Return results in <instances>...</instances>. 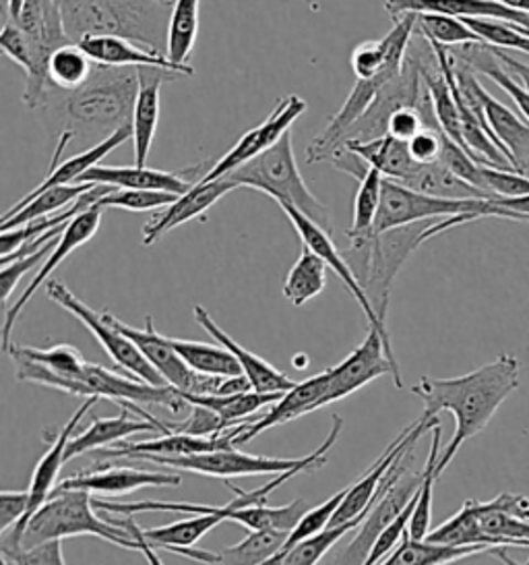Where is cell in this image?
Returning a JSON list of instances; mask_svg holds the SVG:
<instances>
[{
	"mask_svg": "<svg viewBox=\"0 0 529 565\" xmlns=\"http://www.w3.org/2000/svg\"><path fill=\"white\" fill-rule=\"evenodd\" d=\"M358 183L360 184H358V193L354 200V217H352V226L346 233L347 241H360V238L375 234L385 177L380 174L379 170L368 168Z\"/></svg>",
	"mask_w": 529,
	"mask_h": 565,
	"instance_id": "39",
	"label": "cell"
},
{
	"mask_svg": "<svg viewBox=\"0 0 529 565\" xmlns=\"http://www.w3.org/2000/svg\"><path fill=\"white\" fill-rule=\"evenodd\" d=\"M290 532H250L238 545L219 551V565H263L280 551L281 545L288 541Z\"/></svg>",
	"mask_w": 529,
	"mask_h": 565,
	"instance_id": "44",
	"label": "cell"
},
{
	"mask_svg": "<svg viewBox=\"0 0 529 565\" xmlns=\"http://www.w3.org/2000/svg\"><path fill=\"white\" fill-rule=\"evenodd\" d=\"M141 433H160L165 435L158 425L149 423L145 418L137 415L131 408L120 406V415L115 418H94L91 427L82 435H75L68 446H66V462L73 458L96 451V449L110 448L116 441L131 437V435H141Z\"/></svg>",
	"mask_w": 529,
	"mask_h": 565,
	"instance_id": "27",
	"label": "cell"
},
{
	"mask_svg": "<svg viewBox=\"0 0 529 565\" xmlns=\"http://www.w3.org/2000/svg\"><path fill=\"white\" fill-rule=\"evenodd\" d=\"M281 212L288 216V220L292 222V226H294V231H296L298 236H300V241H302V245L304 247H309V249L316 253L327 267H331V271L344 282L347 290H349V295L354 297V299L358 300V305L363 307L364 316H366V321H368V326H373V328H377L379 330L380 335H382V340H385V349H387V354L391 356V361H396V354H393V347H391V338H389V332H387V328H382L380 326L379 319L375 316V311H373V307H370V300L368 297L364 295L363 286L358 284L356 280V276H354V271H352V267L346 262V257H344V253L335 247V243H333V234L327 233L323 226H319L316 222H313L311 217L304 216L300 210L296 207H292V205H280Z\"/></svg>",
	"mask_w": 529,
	"mask_h": 565,
	"instance_id": "15",
	"label": "cell"
},
{
	"mask_svg": "<svg viewBox=\"0 0 529 565\" xmlns=\"http://www.w3.org/2000/svg\"><path fill=\"white\" fill-rule=\"evenodd\" d=\"M73 137H75V135L71 134V131H61L58 146H56V151H54V158H52L48 174L44 177V181L40 183V186H35L25 198H35V195L48 191L52 186L82 183V177L87 170L98 167L99 162H101L108 153H112V151H115L116 148H120L125 141L132 139V127L131 125H127V127L118 129V131L110 135V137H104L96 146H91L89 150L82 151V153H77V156H73V158L61 160L66 143H68Z\"/></svg>",
	"mask_w": 529,
	"mask_h": 565,
	"instance_id": "21",
	"label": "cell"
},
{
	"mask_svg": "<svg viewBox=\"0 0 529 565\" xmlns=\"http://www.w3.org/2000/svg\"><path fill=\"white\" fill-rule=\"evenodd\" d=\"M482 106L488 120V127L503 146L505 156L512 168L521 174L529 170V125L507 108L503 102L495 100L486 89L482 92Z\"/></svg>",
	"mask_w": 529,
	"mask_h": 565,
	"instance_id": "28",
	"label": "cell"
},
{
	"mask_svg": "<svg viewBox=\"0 0 529 565\" xmlns=\"http://www.w3.org/2000/svg\"><path fill=\"white\" fill-rule=\"evenodd\" d=\"M484 184L486 191L493 193L496 200H512L529 195V179L517 170H498V168L484 167Z\"/></svg>",
	"mask_w": 529,
	"mask_h": 565,
	"instance_id": "50",
	"label": "cell"
},
{
	"mask_svg": "<svg viewBox=\"0 0 529 565\" xmlns=\"http://www.w3.org/2000/svg\"><path fill=\"white\" fill-rule=\"evenodd\" d=\"M182 482L181 475L172 472H158V470H141V468H127V466H98L89 468L82 475L68 477L58 482L56 491H87L91 495H127L132 491L153 487H179Z\"/></svg>",
	"mask_w": 529,
	"mask_h": 565,
	"instance_id": "17",
	"label": "cell"
},
{
	"mask_svg": "<svg viewBox=\"0 0 529 565\" xmlns=\"http://www.w3.org/2000/svg\"><path fill=\"white\" fill-rule=\"evenodd\" d=\"M198 13L201 0H176L172 4L165 56L174 65H191V56L197 46Z\"/></svg>",
	"mask_w": 529,
	"mask_h": 565,
	"instance_id": "33",
	"label": "cell"
},
{
	"mask_svg": "<svg viewBox=\"0 0 529 565\" xmlns=\"http://www.w3.org/2000/svg\"><path fill=\"white\" fill-rule=\"evenodd\" d=\"M436 224L439 220H427L397 226L360 241H349L344 250V257L363 286L364 295L370 300V307L382 328H387L389 297L399 269L410 259L413 250L436 236Z\"/></svg>",
	"mask_w": 529,
	"mask_h": 565,
	"instance_id": "3",
	"label": "cell"
},
{
	"mask_svg": "<svg viewBox=\"0 0 529 565\" xmlns=\"http://www.w3.org/2000/svg\"><path fill=\"white\" fill-rule=\"evenodd\" d=\"M96 184H63V186H52L48 191L35 195V198H23L17 205H13L0 222V233L13 231L17 226H23L33 220L40 217L54 216L61 210L71 207L75 201L91 191Z\"/></svg>",
	"mask_w": 529,
	"mask_h": 565,
	"instance_id": "30",
	"label": "cell"
},
{
	"mask_svg": "<svg viewBox=\"0 0 529 565\" xmlns=\"http://www.w3.org/2000/svg\"><path fill=\"white\" fill-rule=\"evenodd\" d=\"M98 399L99 398L85 399L82 408L68 418V423H66L65 427L52 439V446H50L48 451L40 458V462H37L35 470H33L32 482H30V487H28V489H30V510H28L25 520H23L21 524H15L13 529H9L7 532H0V553H2V555L15 553V551L21 548V539H23V531H25L30 518L52 498L54 489L58 487V482L56 481H58L61 468H63V465H66V446H68V441L73 439L75 427L79 425V420H82L83 416L87 415V413L94 408V404H96Z\"/></svg>",
	"mask_w": 529,
	"mask_h": 565,
	"instance_id": "14",
	"label": "cell"
},
{
	"mask_svg": "<svg viewBox=\"0 0 529 565\" xmlns=\"http://www.w3.org/2000/svg\"><path fill=\"white\" fill-rule=\"evenodd\" d=\"M82 534H94L115 547L139 551L131 532L120 529L112 518L96 514L94 495L77 489L52 493V498L30 518L23 531L21 548L37 547L48 541H65Z\"/></svg>",
	"mask_w": 529,
	"mask_h": 565,
	"instance_id": "6",
	"label": "cell"
},
{
	"mask_svg": "<svg viewBox=\"0 0 529 565\" xmlns=\"http://www.w3.org/2000/svg\"><path fill=\"white\" fill-rule=\"evenodd\" d=\"M234 189H238V186L226 177L212 181V183L198 181L188 193L181 195L172 205H168L164 212L155 214L153 220L143 226V245L151 247L165 233L174 231L176 226L203 216L212 205H215L217 201L222 200L224 195H228Z\"/></svg>",
	"mask_w": 529,
	"mask_h": 565,
	"instance_id": "23",
	"label": "cell"
},
{
	"mask_svg": "<svg viewBox=\"0 0 529 565\" xmlns=\"http://www.w3.org/2000/svg\"><path fill=\"white\" fill-rule=\"evenodd\" d=\"M309 512L304 499H294L288 505L271 508V505H252L231 512V522L247 526L248 531H294L302 515Z\"/></svg>",
	"mask_w": 529,
	"mask_h": 565,
	"instance_id": "40",
	"label": "cell"
},
{
	"mask_svg": "<svg viewBox=\"0 0 529 565\" xmlns=\"http://www.w3.org/2000/svg\"><path fill=\"white\" fill-rule=\"evenodd\" d=\"M79 46L91 56V61L96 65H104V67H158L165 68V71H176V73H182L184 77H193L195 75V68L191 67V65H186V67L174 65L165 54L149 51L145 46L134 44V42L125 40V38L91 35V38L82 40Z\"/></svg>",
	"mask_w": 529,
	"mask_h": 565,
	"instance_id": "24",
	"label": "cell"
},
{
	"mask_svg": "<svg viewBox=\"0 0 529 565\" xmlns=\"http://www.w3.org/2000/svg\"><path fill=\"white\" fill-rule=\"evenodd\" d=\"M436 425H441L439 416L422 415L410 427L397 435L396 439L387 446V449L380 454L379 458L373 462V466L364 472L358 481L352 482L347 489V495L339 503L337 512L331 518L330 526H342L356 518H363L368 512L370 503L379 493L380 482L387 477L389 468L393 466L397 458L415 444L427 431H432Z\"/></svg>",
	"mask_w": 529,
	"mask_h": 565,
	"instance_id": "12",
	"label": "cell"
},
{
	"mask_svg": "<svg viewBox=\"0 0 529 565\" xmlns=\"http://www.w3.org/2000/svg\"><path fill=\"white\" fill-rule=\"evenodd\" d=\"M158 2H162V4H165V7H172L176 0H158Z\"/></svg>",
	"mask_w": 529,
	"mask_h": 565,
	"instance_id": "60",
	"label": "cell"
},
{
	"mask_svg": "<svg viewBox=\"0 0 529 565\" xmlns=\"http://www.w3.org/2000/svg\"><path fill=\"white\" fill-rule=\"evenodd\" d=\"M443 167L449 168L455 177H460L465 183L474 184L482 191H486L484 184V167L478 164L467 151L463 150L460 143H455L451 137L443 135V151H441V160ZM488 193V191H486Z\"/></svg>",
	"mask_w": 529,
	"mask_h": 565,
	"instance_id": "48",
	"label": "cell"
},
{
	"mask_svg": "<svg viewBox=\"0 0 529 565\" xmlns=\"http://www.w3.org/2000/svg\"><path fill=\"white\" fill-rule=\"evenodd\" d=\"M182 396L188 404H201L212 408L222 416V420L228 427H236L250 420L257 411H261L269 404H276L283 394H261L250 390V392L231 394V396H193V394H182Z\"/></svg>",
	"mask_w": 529,
	"mask_h": 565,
	"instance_id": "37",
	"label": "cell"
},
{
	"mask_svg": "<svg viewBox=\"0 0 529 565\" xmlns=\"http://www.w3.org/2000/svg\"><path fill=\"white\" fill-rule=\"evenodd\" d=\"M498 4H505L512 11H521V13H529V0H495Z\"/></svg>",
	"mask_w": 529,
	"mask_h": 565,
	"instance_id": "58",
	"label": "cell"
},
{
	"mask_svg": "<svg viewBox=\"0 0 529 565\" xmlns=\"http://www.w3.org/2000/svg\"><path fill=\"white\" fill-rule=\"evenodd\" d=\"M193 313L197 319L198 326L215 338V342L226 350H230L231 354L236 356V361L242 366V373L247 375L248 382L252 385L255 392L261 394H283L288 390H292L298 382L290 380L288 375H283L276 366L269 365L261 356L252 354L250 350L242 349L238 342L231 340V335L224 332L214 321V317L209 316V311L201 305L193 307Z\"/></svg>",
	"mask_w": 529,
	"mask_h": 565,
	"instance_id": "25",
	"label": "cell"
},
{
	"mask_svg": "<svg viewBox=\"0 0 529 565\" xmlns=\"http://www.w3.org/2000/svg\"><path fill=\"white\" fill-rule=\"evenodd\" d=\"M443 129H424L408 141L410 156L418 164H432L441 160L443 151Z\"/></svg>",
	"mask_w": 529,
	"mask_h": 565,
	"instance_id": "54",
	"label": "cell"
},
{
	"mask_svg": "<svg viewBox=\"0 0 529 565\" xmlns=\"http://www.w3.org/2000/svg\"><path fill=\"white\" fill-rule=\"evenodd\" d=\"M331 369H325L321 373H316L313 377L296 383L292 390L283 392L276 404H271L269 413L255 418L247 427V431L240 433L234 441V446H245L248 441H252L257 435L269 431L273 427L285 425L300 416L311 415L314 411L321 408V399L325 398V394L330 392Z\"/></svg>",
	"mask_w": 529,
	"mask_h": 565,
	"instance_id": "20",
	"label": "cell"
},
{
	"mask_svg": "<svg viewBox=\"0 0 529 565\" xmlns=\"http://www.w3.org/2000/svg\"><path fill=\"white\" fill-rule=\"evenodd\" d=\"M2 562L13 565H66L63 541H48L37 547L19 548L15 553L2 555Z\"/></svg>",
	"mask_w": 529,
	"mask_h": 565,
	"instance_id": "52",
	"label": "cell"
},
{
	"mask_svg": "<svg viewBox=\"0 0 529 565\" xmlns=\"http://www.w3.org/2000/svg\"><path fill=\"white\" fill-rule=\"evenodd\" d=\"M519 30H521V34H526L529 38V30H526V28H521V25H519Z\"/></svg>",
	"mask_w": 529,
	"mask_h": 565,
	"instance_id": "61",
	"label": "cell"
},
{
	"mask_svg": "<svg viewBox=\"0 0 529 565\" xmlns=\"http://www.w3.org/2000/svg\"><path fill=\"white\" fill-rule=\"evenodd\" d=\"M490 49H493V46H490ZM493 52H495V56L498 58L500 67L507 68V73L511 75L512 79H515L517 84L523 85V87H526V89L529 92L528 63H521V61L512 58L511 54H507V52L500 51V49H493Z\"/></svg>",
	"mask_w": 529,
	"mask_h": 565,
	"instance_id": "57",
	"label": "cell"
},
{
	"mask_svg": "<svg viewBox=\"0 0 529 565\" xmlns=\"http://www.w3.org/2000/svg\"><path fill=\"white\" fill-rule=\"evenodd\" d=\"M139 94L137 68L96 65L87 84L66 94L63 102V131L75 135L110 137L131 125L134 102Z\"/></svg>",
	"mask_w": 529,
	"mask_h": 565,
	"instance_id": "4",
	"label": "cell"
},
{
	"mask_svg": "<svg viewBox=\"0 0 529 565\" xmlns=\"http://www.w3.org/2000/svg\"><path fill=\"white\" fill-rule=\"evenodd\" d=\"M415 444L406 449L389 468L387 477L380 482L377 498L370 503L363 524L358 526L360 531L356 532L349 545L333 557L330 565H364L380 532L385 531L415 498V493L420 491L424 481V468L422 470L412 468Z\"/></svg>",
	"mask_w": 529,
	"mask_h": 565,
	"instance_id": "7",
	"label": "cell"
},
{
	"mask_svg": "<svg viewBox=\"0 0 529 565\" xmlns=\"http://www.w3.org/2000/svg\"><path fill=\"white\" fill-rule=\"evenodd\" d=\"M203 164L184 168L179 172H165L148 167H98L87 170L82 183L106 184L112 189H139V191H164L174 195L188 193L203 179Z\"/></svg>",
	"mask_w": 529,
	"mask_h": 565,
	"instance_id": "18",
	"label": "cell"
},
{
	"mask_svg": "<svg viewBox=\"0 0 529 565\" xmlns=\"http://www.w3.org/2000/svg\"><path fill=\"white\" fill-rule=\"evenodd\" d=\"M363 522L364 515L347 522V524H342V526H327L325 531L300 541L278 562L267 559L263 565H316L330 553L331 548L342 541V536H346L349 531H356Z\"/></svg>",
	"mask_w": 529,
	"mask_h": 565,
	"instance_id": "42",
	"label": "cell"
},
{
	"mask_svg": "<svg viewBox=\"0 0 529 565\" xmlns=\"http://www.w3.org/2000/svg\"><path fill=\"white\" fill-rule=\"evenodd\" d=\"M58 238H61V236H56L54 241H50L46 247L35 250L32 255H25V257H19V259H13V262H9V264H2L0 288H2V305H4V307H9V299H11V295L15 292L17 284L21 282V278H23L28 271H32L33 267L37 266V264H44V262H46V257H48L52 249H54V245L58 243Z\"/></svg>",
	"mask_w": 529,
	"mask_h": 565,
	"instance_id": "49",
	"label": "cell"
},
{
	"mask_svg": "<svg viewBox=\"0 0 529 565\" xmlns=\"http://www.w3.org/2000/svg\"><path fill=\"white\" fill-rule=\"evenodd\" d=\"M424 129H427V122L422 118V113L418 110V106L399 108L387 122V135L396 137L399 141H406V143Z\"/></svg>",
	"mask_w": 529,
	"mask_h": 565,
	"instance_id": "55",
	"label": "cell"
},
{
	"mask_svg": "<svg viewBox=\"0 0 529 565\" xmlns=\"http://www.w3.org/2000/svg\"><path fill=\"white\" fill-rule=\"evenodd\" d=\"M101 207L94 205V207H87L83 210L82 214L73 217L68 224H66L65 233L61 234L58 243L54 245V249L46 257V262L40 266L37 274L33 276L32 282L25 288V292L17 299L15 305H9L7 307V313H4V326H2V352L9 354L11 349V333L15 328L17 319L23 313V309L28 307V302L32 300L35 290L42 286V284L48 280L52 276V271L56 267L61 266L63 262H66V257L73 253V250L79 249L85 243H89L96 233H98L99 224H101Z\"/></svg>",
	"mask_w": 529,
	"mask_h": 565,
	"instance_id": "16",
	"label": "cell"
},
{
	"mask_svg": "<svg viewBox=\"0 0 529 565\" xmlns=\"http://www.w3.org/2000/svg\"><path fill=\"white\" fill-rule=\"evenodd\" d=\"M382 375H391L397 390L403 387L399 363L391 361L385 349V340L377 328L368 326V333L358 349L347 354L346 361L331 369L330 392L321 399V408L333 402L352 396L364 385H368Z\"/></svg>",
	"mask_w": 529,
	"mask_h": 565,
	"instance_id": "11",
	"label": "cell"
},
{
	"mask_svg": "<svg viewBox=\"0 0 529 565\" xmlns=\"http://www.w3.org/2000/svg\"><path fill=\"white\" fill-rule=\"evenodd\" d=\"M108 317L116 328L131 340L132 344H137V349L143 352V356L164 377L168 385L176 387L182 394H193V396H217L219 394L224 377L197 373L186 365L182 361L181 354L172 347L170 338L155 330L153 317H145L143 330H137L132 326L122 323L112 313H108Z\"/></svg>",
	"mask_w": 529,
	"mask_h": 565,
	"instance_id": "9",
	"label": "cell"
},
{
	"mask_svg": "<svg viewBox=\"0 0 529 565\" xmlns=\"http://www.w3.org/2000/svg\"><path fill=\"white\" fill-rule=\"evenodd\" d=\"M30 510V489L0 493V532L21 524Z\"/></svg>",
	"mask_w": 529,
	"mask_h": 565,
	"instance_id": "53",
	"label": "cell"
},
{
	"mask_svg": "<svg viewBox=\"0 0 529 565\" xmlns=\"http://www.w3.org/2000/svg\"><path fill=\"white\" fill-rule=\"evenodd\" d=\"M139 94L132 110V153L134 167H148L149 151L160 125V92L168 82L182 79L176 71L158 67H139Z\"/></svg>",
	"mask_w": 529,
	"mask_h": 565,
	"instance_id": "19",
	"label": "cell"
},
{
	"mask_svg": "<svg viewBox=\"0 0 529 565\" xmlns=\"http://www.w3.org/2000/svg\"><path fill=\"white\" fill-rule=\"evenodd\" d=\"M9 354L13 359H25L35 365L46 366L54 375L63 380H82L87 363L83 361L82 352L71 344H56L50 349H33V347H11Z\"/></svg>",
	"mask_w": 529,
	"mask_h": 565,
	"instance_id": "41",
	"label": "cell"
},
{
	"mask_svg": "<svg viewBox=\"0 0 529 565\" xmlns=\"http://www.w3.org/2000/svg\"><path fill=\"white\" fill-rule=\"evenodd\" d=\"M73 44L91 35H115L165 54L172 7L158 0H54Z\"/></svg>",
	"mask_w": 529,
	"mask_h": 565,
	"instance_id": "2",
	"label": "cell"
},
{
	"mask_svg": "<svg viewBox=\"0 0 529 565\" xmlns=\"http://www.w3.org/2000/svg\"><path fill=\"white\" fill-rule=\"evenodd\" d=\"M505 551H507V547L493 548V555H495L498 562H503V564L505 565H523L519 564V562H515V559H512V557H509V555H507Z\"/></svg>",
	"mask_w": 529,
	"mask_h": 565,
	"instance_id": "59",
	"label": "cell"
},
{
	"mask_svg": "<svg viewBox=\"0 0 529 565\" xmlns=\"http://www.w3.org/2000/svg\"><path fill=\"white\" fill-rule=\"evenodd\" d=\"M46 295H48L50 300H54L58 307H63L71 316L77 317L83 326L96 335V340L110 354L115 365L120 366L122 371H127V375H132V377L151 383V385H158V387L168 385L164 377L143 356V352L137 349V344H132L131 340L110 321L108 311L99 316L89 305H85L79 297H75L65 284L58 282V280H50L48 286H46Z\"/></svg>",
	"mask_w": 529,
	"mask_h": 565,
	"instance_id": "8",
	"label": "cell"
},
{
	"mask_svg": "<svg viewBox=\"0 0 529 565\" xmlns=\"http://www.w3.org/2000/svg\"><path fill=\"white\" fill-rule=\"evenodd\" d=\"M415 32L424 35L432 44H441L445 49L453 46H467V44H484L478 34H474L465 21L451 15H439V13H422L418 15Z\"/></svg>",
	"mask_w": 529,
	"mask_h": 565,
	"instance_id": "45",
	"label": "cell"
},
{
	"mask_svg": "<svg viewBox=\"0 0 529 565\" xmlns=\"http://www.w3.org/2000/svg\"><path fill=\"white\" fill-rule=\"evenodd\" d=\"M306 108H309V104L304 98H300L296 94H290L285 100H281L273 108V113L264 118L259 127L247 131L228 153H224L219 160H215L201 181L212 183L217 179H224L226 174H230L231 170H236L250 160H255L264 151L271 150L283 135L292 131L290 127L306 113Z\"/></svg>",
	"mask_w": 529,
	"mask_h": 565,
	"instance_id": "13",
	"label": "cell"
},
{
	"mask_svg": "<svg viewBox=\"0 0 529 565\" xmlns=\"http://www.w3.org/2000/svg\"><path fill=\"white\" fill-rule=\"evenodd\" d=\"M465 25L482 38L484 44L500 49V51L523 52L529 54V38L521 34L519 25L509 23V21H498V19H463Z\"/></svg>",
	"mask_w": 529,
	"mask_h": 565,
	"instance_id": "46",
	"label": "cell"
},
{
	"mask_svg": "<svg viewBox=\"0 0 529 565\" xmlns=\"http://www.w3.org/2000/svg\"><path fill=\"white\" fill-rule=\"evenodd\" d=\"M181 195L174 193H164V191H139V189H112L108 195L99 200V207H116V210H127V212H155V210H165L172 205Z\"/></svg>",
	"mask_w": 529,
	"mask_h": 565,
	"instance_id": "47",
	"label": "cell"
},
{
	"mask_svg": "<svg viewBox=\"0 0 529 565\" xmlns=\"http://www.w3.org/2000/svg\"><path fill=\"white\" fill-rule=\"evenodd\" d=\"M385 11L393 21L410 13H439L460 19H498L529 30V13L512 11L495 0H385Z\"/></svg>",
	"mask_w": 529,
	"mask_h": 565,
	"instance_id": "22",
	"label": "cell"
},
{
	"mask_svg": "<svg viewBox=\"0 0 529 565\" xmlns=\"http://www.w3.org/2000/svg\"><path fill=\"white\" fill-rule=\"evenodd\" d=\"M441 458V425L432 429V446H430L429 460L424 465V481L415 495V508H413L412 520L408 526V534L413 541H427L430 534V522H432V489L436 477V465Z\"/></svg>",
	"mask_w": 529,
	"mask_h": 565,
	"instance_id": "43",
	"label": "cell"
},
{
	"mask_svg": "<svg viewBox=\"0 0 529 565\" xmlns=\"http://www.w3.org/2000/svg\"><path fill=\"white\" fill-rule=\"evenodd\" d=\"M401 184L413 191L434 195V198H445V200H496L493 193H486L478 186L465 183L460 177H455L441 162L420 164L413 170L412 177Z\"/></svg>",
	"mask_w": 529,
	"mask_h": 565,
	"instance_id": "31",
	"label": "cell"
},
{
	"mask_svg": "<svg viewBox=\"0 0 529 565\" xmlns=\"http://www.w3.org/2000/svg\"><path fill=\"white\" fill-rule=\"evenodd\" d=\"M112 522L118 524L120 529L131 532L132 539H134V541H137V545H139V553H143V557L148 559L149 565H164V562H162V559H160V555H158V548H153L149 545L148 539L143 536L141 526L134 522V518H132V515L112 518Z\"/></svg>",
	"mask_w": 529,
	"mask_h": 565,
	"instance_id": "56",
	"label": "cell"
},
{
	"mask_svg": "<svg viewBox=\"0 0 529 565\" xmlns=\"http://www.w3.org/2000/svg\"><path fill=\"white\" fill-rule=\"evenodd\" d=\"M226 522L222 515L201 514L193 515L188 520H181L168 526H158V529H141L143 536L148 539L149 545L158 551H168L184 555L197 564L219 565V553L203 551V548H193L207 532Z\"/></svg>",
	"mask_w": 529,
	"mask_h": 565,
	"instance_id": "26",
	"label": "cell"
},
{
	"mask_svg": "<svg viewBox=\"0 0 529 565\" xmlns=\"http://www.w3.org/2000/svg\"><path fill=\"white\" fill-rule=\"evenodd\" d=\"M521 383V363L512 354H498L493 363L472 373L449 380L422 377L413 385L412 394L424 402V415L451 413L455 418V433L441 451L436 477L445 472L463 444L488 427L500 404L511 396Z\"/></svg>",
	"mask_w": 529,
	"mask_h": 565,
	"instance_id": "1",
	"label": "cell"
},
{
	"mask_svg": "<svg viewBox=\"0 0 529 565\" xmlns=\"http://www.w3.org/2000/svg\"><path fill=\"white\" fill-rule=\"evenodd\" d=\"M96 71L91 56L79 44L68 42L52 52L48 61V82L56 92H75L89 82Z\"/></svg>",
	"mask_w": 529,
	"mask_h": 565,
	"instance_id": "35",
	"label": "cell"
},
{
	"mask_svg": "<svg viewBox=\"0 0 529 565\" xmlns=\"http://www.w3.org/2000/svg\"><path fill=\"white\" fill-rule=\"evenodd\" d=\"M327 284V264L302 245V253L296 264L288 271L283 280V297L290 300L294 307H302L314 297H319L325 290Z\"/></svg>",
	"mask_w": 529,
	"mask_h": 565,
	"instance_id": "34",
	"label": "cell"
},
{
	"mask_svg": "<svg viewBox=\"0 0 529 565\" xmlns=\"http://www.w3.org/2000/svg\"><path fill=\"white\" fill-rule=\"evenodd\" d=\"M2 565H13V564H9V562H2Z\"/></svg>",
	"mask_w": 529,
	"mask_h": 565,
	"instance_id": "62",
	"label": "cell"
},
{
	"mask_svg": "<svg viewBox=\"0 0 529 565\" xmlns=\"http://www.w3.org/2000/svg\"><path fill=\"white\" fill-rule=\"evenodd\" d=\"M231 427L222 420V416L201 404H191V415L186 416V420H182V425L174 427L176 433L195 435V437H212V435H219Z\"/></svg>",
	"mask_w": 529,
	"mask_h": 565,
	"instance_id": "51",
	"label": "cell"
},
{
	"mask_svg": "<svg viewBox=\"0 0 529 565\" xmlns=\"http://www.w3.org/2000/svg\"><path fill=\"white\" fill-rule=\"evenodd\" d=\"M170 342H172L174 350L181 354L182 361L197 373L215 375V377L245 375L242 366L236 361V356L224 347L179 340V338H170Z\"/></svg>",
	"mask_w": 529,
	"mask_h": 565,
	"instance_id": "36",
	"label": "cell"
},
{
	"mask_svg": "<svg viewBox=\"0 0 529 565\" xmlns=\"http://www.w3.org/2000/svg\"><path fill=\"white\" fill-rule=\"evenodd\" d=\"M347 150L354 151L368 168L379 170L387 181L406 183L420 167L408 150L406 141H399L391 135H382L373 141H346Z\"/></svg>",
	"mask_w": 529,
	"mask_h": 565,
	"instance_id": "29",
	"label": "cell"
},
{
	"mask_svg": "<svg viewBox=\"0 0 529 565\" xmlns=\"http://www.w3.org/2000/svg\"><path fill=\"white\" fill-rule=\"evenodd\" d=\"M427 541L446 547H493L486 534L479 529L476 499H467L457 514L449 518L439 529L430 531Z\"/></svg>",
	"mask_w": 529,
	"mask_h": 565,
	"instance_id": "38",
	"label": "cell"
},
{
	"mask_svg": "<svg viewBox=\"0 0 529 565\" xmlns=\"http://www.w3.org/2000/svg\"><path fill=\"white\" fill-rule=\"evenodd\" d=\"M149 465L165 466L174 470H186L203 477H214L222 481H230L238 477H261V475H281L285 470H292L302 466L309 456L304 458H267V456H252L240 449L228 448L195 454V456H181V458H162V456H141L137 458Z\"/></svg>",
	"mask_w": 529,
	"mask_h": 565,
	"instance_id": "10",
	"label": "cell"
},
{
	"mask_svg": "<svg viewBox=\"0 0 529 565\" xmlns=\"http://www.w3.org/2000/svg\"><path fill=\"white\" fill-rule=\"evenodd\" d=\"M479 553H493V547H446L429 541H413L406 534L399 547L377 565H451Z\"/></svg>",
	"mask_w": 529,
	"mask_h": 565,
	"instance_id": "32",
	"label": "cell"
},
{
	"mask_svg": "<svg viewBox=\"0 0 529 565\" xmlns=\"http://www.w3.org/2000/svg\"><path fill=\"white\" fill-rule=\"evenodd\" d=\"M226 179H230L238 189L248 186L261 191L278 205L296 207L304 216L311 217L319 226L333 234L330 207L314 198L313 191L300 174L292 146V131L283 135L271 150L231 170Z\"/></svg>",
	"mask_w": 529,
	"mask_h": 565,
	"instance_id": "5",
	"label": "cell"
}]
</instances>
